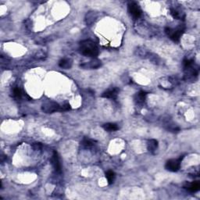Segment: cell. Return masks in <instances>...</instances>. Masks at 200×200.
Listing matches in <instances>:
<instances>
[{
    "label": "cell",
    "mask_w": 200,
    "mask_h": 200,
    "mask_svg": "<svg viewBox=\"0 0 200 200\" xmlns=\"http://www.w3.org/2000/svg\"><path fill=\"white\" fill-rule=\"evenodd\" d=\"M128 11L134 19L139 18L142 15V10H141L140 7L135 2H130L128 4Z\"/></svg>",
    "instance_id": "5"
},
{
    "label": "cell",
    "mask_w": 200,
    "mask_h": 200,
    "mask_svg": "<svg viewBox=\"0 0 200 200\" xmlns=\"http://www.w3.org/2000/svg\"><path fill=\"white\" fill-rule=\"evenodd\" d=\"M183 30L182 29H177V30H174V29L171 28H166V33L170 37V39L173 40V41H179L180 38H181V36L183 34Z\"/></svg>",
    "instance_id": "4"
},
{
    "label": "cell",
    "mask_w": 200,
    "mask_h": 200,
    "mask_svg": "<svg viewBox=\"0 0 200 200\" xmlns=\"http://www.w3.org/2000/svg\"><path fill=\"white\" fill-rule=\"evenodd\" d=\"M157 147H158V142L155 139H151L148 142V150L149 152L153 153L154 151L156 150Z\"/></svg>",
    "instance_id": "10"
},
{
    "label": "cell",
    "mask_w": 200,
    "mask_h": 200,
    "mask_svg": "<svg viewBox=\"0 0 200 200\" xmlns=\"http://www.w3.org/2000/svg\"><path fill=\"white\" fill-rule=\"evenodd\" d=\"M51 163L52 167H54V169L56 170V171L60 173L61 172V163H60L59 155L56 152L53 153V155L51 158Z\"/></svg>",
    "instance_id": "6"
},
{
    "label": "cell",
    "mask_w": 200,
    "mask_h": 200,
    "mask_svg": "<svg viewBox=\"0 0 200 200\" xmlns=\"http://www.w3.org/2000/svg\"><path fill=\"white\" fill-rule=\"evenodd\" d=\"M94 143H95V141L92 140V139H89V138H85V139H84L82 142V145H85L86 148L92 146L93 145H94Z\"/></svg>",
    "instance_id": "15"
},
{
    "label": "cell",
    "mask_w": 200,
    "mask_h": 200,
    "mask_svg": "<svg viewBox=\"0 0 200 200\" xmlns=\"http://www.w3.org/2000/svg\"><path fill=\"white\" fill-rule=\"evenodd\" d=\"M80 52L82 55L89 56V57L95 58L99 55V49H98L97 46L95 45V42L90 40H86L80 42Z\"/></svg>",
    "instance_id": "1"
},
{
    "label": "cell",
    "mask_w": 200,
    "mask_h": 200,
    "mask_svg": "<svg viewBox=\"0 0 200 200\" xmlns=\"http://www.w3.org/2000/svg\"><path fill=\"white\" fill-rule=\"evenodd\" d=\"M89 63H90V65H86V66H85V68H98L101 65V62L99 61V60H94L93 61H91V62H89Z\"/></svg>",
    "instance_id": "13"
},
{
    "label": "cell",
    "mask_w": 200,
    "mask_h": 200,
    "mask_svg": "<svg viewBox=\"0 0 200 200\" xmlns=\"http://www.w3.org/2000/svg\"><path fill=\"white\" fill-rule=\"evenodd\" d=\"M59 66L61 68L70 69L72 66V61L69 59H63V60H60L59 63Z\"/></svg>",
    "instance_id": "9"
},
{
    "label": "cell",
    "mask_w": 200,
    "mask_h": 200,
    "mask_svg": "<svg viewBox=\"0 0 200 200\" xmlns=\"http://www.w3.org/2000/svg\"><path fill=\"white\" fill-rule=\"evenodd\" d=\"M146 92H140L138 94V102H144L145 99V96H146Z\"/></svg>",
    "instance_id": "16"
},
{
    "label": "cell",
    "mask_w": 200,
    "mask_h": 200,
    "mask_svg": "<svg viewBox=\"0 0 200 200\" xmlns=\"http://www.w3.org/2000/svg\"><path fill=\"white\" fill-rule=\"evenodd\" d=\"M181 163H182V159H172L168 160L166 163L165 168L171 172H176L180 169L181 167Z\"/></svg>",
    "instance_id": "3"
},
{
    "label": "cell",
    "mask_w": 200,
    "mask_h": 200,
    "mask_svg": "<svg viewBox=\"0 0 200 200\" xmlns=\"http://www.w3.org/2000/svg\"><path fill=\"white\" fill-rule=\"evenodd\" d=\"M118 93H119V89L117 88H114L103 92L102 97L106 98V99H116L117 97Z\"/></svg>",
    "instance_id": "7"
},
{
    "label": "cell",
    "mask_w": 200,
    "mask_h": 200,
    "mask_svg": "<svg viewBox=\"0 0 200 200\" xmlns=\"http://www.w3.org/2000/svg\"><path fill=\"white\" fill-rule=\"evenodd\" d=\"M186 188L192 192H198L200 188V184L199 182H193L192 183L188 184V185L186 186Z\"/></svg>",
    "instance_id": "8"
},
{
    "label": "cell",
    "mask_w": 200,
    "mask_h": 200,
    "mask_svg": "<svg viewBox=\"0 0 200 200\" xmlns=\"http://www.w3.org/2000/svg\"><path fill=\"white\" fill-rule=\"evenodd\" d=\"M13 93L14 97H16L17 99H21L22 97V95H23L22 90L21 89H19V88H15V89H13Z\"/></svg>",
    "instance_id": "14"
},
{
    "label": "cell",
    "mask_w": 200,
    "mask_h": 200,
    "mask_svg": "<svg viewBox=\"0 0 200 200\" xmlns=\"http://www.w3.org/2000/svg\"><path fill=\"white\" fill-rule=\"evenodd\" d=\"M70 109H71V107H70V105L69 103L64 104V105L60 106V111H68Z\"/></svg>",
    "instance_id": "17"
},
{
    "label": "cell",
    "mask_w": 200,
    "mask_h": 200,
    "mask_svg": "<svg viewBox=\"0 0 200 200\" xmlns=\"http://www.w3.org/2000/svg\"><path fill=\"white\" fill-rule=\"evenodd\" d=\"M103 128L104 130L107 131H117L119 129L118 126L115 124H112V123H108V124H106L103 125Z\"/></svg>",
    "instance_id": "11"
},
{
    "label": "cell",
    "mask_w": 200,
    "mask_h": 200,
    "mask_svg": "<svg viewBox=\"0 0 200 200\" xmlns=\"http://www.w3.org/2000/svg\"><path fill=\"white\" fill-rule=\"evenodd\" d=\"M115 173L112 170H108L106 173V177L107 179V182L109 185H111L114 182V180H115Z\"/></svg>",
    "instance_id": "12"
},
{
    "label": "cell",
    "mask_w": 200,
    "mask_h": 200,
    "mask_svg": "<svg viewBox=\"0 0 200 200\" xmlns=\"http://www.w3.org/2000/svg\"><path fill=\"white\" fill-rule=\"evenodd\" d=\"M60 106L58 103H54V102H48L45 103L41 106L42 111L46 113V114H52L54 112L60 111Z\"/></svg>",
    "instance_id": "2"
}]
</instances>
